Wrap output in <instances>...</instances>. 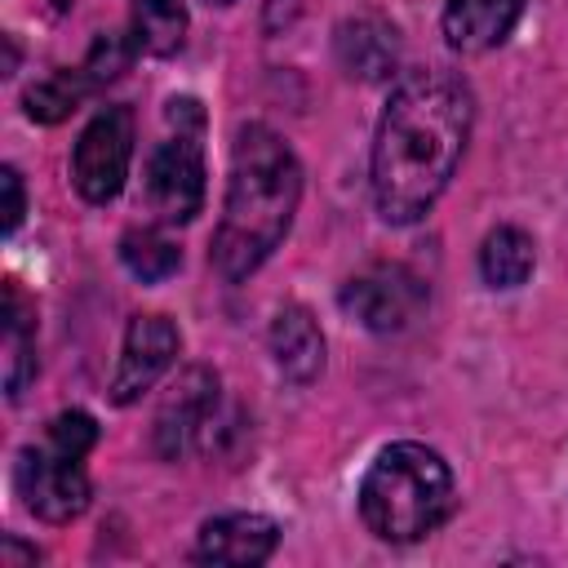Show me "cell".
I'll use <instances>...</instances> for the list:
<instances>
[{"label":"cell","instance_id":"obj_21","mask_svg":"<svg viewBox=\"0 0 568 568\" xmlns=\"http://www.w3.org/2000/svg\"><path fill=\"white\" fill-rule=\"evenodd\" d=\"M67 4H71V0H53V9H67Z\"/></svg>","mask_w":568,"mask_h":568},{"label":"cell","instance_id":"obj_15","mask_svg":"<svg viewBox=\"0 0 568 568\" xmlns=\"http://www.w3.org/2000/svg\"><path fill=\"white\" fill-rule=\"evenodd\" d=\"M537 266V244L519 226H497L479 244V275L488 288H519Z\"/></svg>","mask_w":568,"mask_h":568},{"label":"cell","instance_id":"obj_22","mask_svg":"<svg viewBox=\"0 0 568 568\" xmlns=\"http://www.w3.org/2000/svg\"><path fill=\"white\" fill-rule=\"evenodd\" d=\"M204 4H235V0H204Z\"/></svg>","mask_w":568,"mask_h":568},{"label":"cell","instance_id":"obj_11","mask_svg":"<svg viewBox=\"0 0 568 568\" xmlns=\"http://www.w3.org/2000/svg\"><path fill=\"white\" fill-rule=\"evenodd\" d=\"M280 541V524L266 515H217L200 528L195 555L204 564H226V568H253L262 559H271Z\"/></svg>","mask_w":568,"mask_h":568},{"label":"cell","instance_id":"obj_2","mask_svg":"<svg viewBox=\"0 0 568 568\" xmlns=\"http://www.w3.org/2000/svg\"><path fill=\"white\" fill-rule=\"evenodd\" d=\"M302 200V164L293 146L266 129L244 124L231 146V178L222 200V222L213 231V271L226 284L248 280L288 235Z\"/></svg>","mask_w":568,"mask_h":568},{"label":"cell","instance_id":"obj_6","mask_svg":"<svg viewBox=\"0 0 568 568\" xmlns=\"http://www.w3.org/2000/svg\"><path fill=\"white\" fill-rule=\"evenodd\" d=\"M337 302L355 324H364L368 333L390 337V333H404L426 311L430 288L404 262H373V266H364L359 275H351L342 284Z\"/></svg>","mask_w":568,"mask_h":568},{"label":"cell","instance_id":"obj_10","mask_svg":"<svg viewBox=\"0 0 568 568\" xmlns=\"http://www.w3.org/2000/svg\"><path fill=\"white\" fill-rule=\"evenodd\" d=\"M399 49H404L399 44V31L382 13H355V18L337 22V31H333L337 67L351 80H364V84L390 80L399 71Z\"/></svg>","mask_w":568,"mask_h":568},{"label":"cell","instance_id":"obj_19","mask_svg":"<svg viewBox=\"0 0 568 568\" xmlns=\"http://www.w3.org/2000/svg\"><path fill=\"white\" fill-rule=\"evenodd\" d=\"M0 186H4V235H13V231H18V222H22V213H27L22 178H18V169H13V164H4V169H0Z\"/></svg>","mask_w":568,"mask_h":568},{"label":"cell","instance_id":"obj_13","mask_svg":"<svg viewBox=\"0 0 568 568\" xmlns=\"http://www.w3.org/2000/svg\"><path fill=\"white\" fill-rule=\"evenodd\" d=\"M524 13V0H444V36L457 53L497 49Z\"/></svg>","mask_w":568,"mask_h":568},{"label":"cell","instance_id":"obj_14","mask_svg":"<svg viewBox=\"0 0 568 568\" xmlns=\"http://www.w3.org/2000/svg\"><path fill=\"white\" fill-rule=\"evenodd\" d=\"M31 377H36V306L9 280L4 284V390L9 399H18Z\"/></svg>","mask_w":568,"mask_h":568},{"label":"cell","instance_id":"obj_16","mask_svg":"<svg viewBox=\"0 0 568 568\" xmlns=\"http://www.w3.org/2000/svg\"><path fill=\"white\" fill-rule=\"evenodd\" d=\"M186 36V9L182 0H133V44L138 53L169 58L182 49Z\"/></svg>","mask_w":568,"mask_h":568},{"label":"cell","instance_id":"obj_12","mask_svg":"<svg viewBox=\"0 0 568 568\" xmlns=\"http://www.w3.org/2000/svg\"><path fill=\"white\" fill-rule=\"evenodd\" d=\"M271 355L280 364V373L293 386H311L324 373V333L315 324V315L297 302L280 306L271 320Z\"/></svg>","mask_w":568,"mask_h":568},{"label":"cell","instance_id":"obj_20","mask_svg":"<svg viewBox=\"0 0 568 568\" xmlns=\"http://www.w3.org/2000/svg\"><path fill=\"white\" fill-rule=\"evenodd\" d=\"M36 559H40L36 546H22L18 537H4L0 541V568H18V564H36Z\"/></svg>","mask_w":568,"mask_h":568},{"label":"cell","instance_id":"obj_1","mask_svg":"<svg viewBox=\"0 0 568 568\" xmlns=\"http://www.w3.org/2000/svg\"><path fill=\"white\" fill-rule=\"evenodd\" d=\"M475 98L448 67H422L395 80L373 133V204L390 226L422 222L453 182L470 142Z\"/></svg>","mask_w":568,"mask_h":568},{"label":"cell","instance_id":"obj_7","mask_svg":"<svg viewBox=\"0 0 568 568\" xmlns=\"http://www.w3.org/2000/svg\"><path fill=\"white\" fill-rule=\"evenodd\" d=\"M133 164V111L102 106L71 151V182L89 204H106L120 195Z\"/></svg>","mask_w":568,"mask_h":568},{"label":"cell","instance_id":"obj_9","mask_svg":"<svg viewBox=\"0 0 568 568\" xmlns=\"http://www.w3.org/2000/svg\"><path fill=\"white\" fill-rule=\"evenodd\" d=\"M178 328L164 315H133L124 328V346L111 373V399L115 404H133L142 399V390H151L160 382V373L178 359Z\"/></svg>","mask_w":568,"mask_h":568},{"label":"cell","instance_id":"obj_17","mask_svg":"<svg viewBox=\"0 0 568 568\" xmlns=\"http://www.w3.org/2000/svg\"><path fill=\"white\" fill-rule=\"evenodd\" d=\"M120 262H124L138 280L160 284V280H169V275L182 266V253H178V244L164 240L155 226H142V231H124V235H120Z\"/></svg>","mask_w":568,"mask_h":568},{"label":"cell","instance_id":"obj_4","mask_svg":"<svg viewBox=\"0 0 568 568\" xmlns=\"http://www.w3.org/2000/svg\"><path fill=\"white\" fill-rule=\"evenodd\" d=\"M98 444V422L80 408L58 413L40 444H27L13 462V488L22 506L44 524H71L89 506L84 457Z\"/></svg>","mask_w":568,"mask_h":568},{"label":"cell","instance_id":"obj_3","mask_svg":"<svg viewBox=\"0 0 568 568\" xmlns=\"http://www.w3.org/2000/svg\"><path fill=\"white\" fill-rule=\"evenodd\" d=\"M457 506L448 462L426 444H386L359 484V519L373 537L408 546L435 532Z\"/></svg>","mask_w":568,"mask_h":568},{"label":"cell","instance_id":"obj_8","mask_svg":"<svg viewBox=\"0 0 568 568\" xmlns=\"http://www.w3.org/2000/svg\"><path fill=\"white\" fill-rule=\"evenodd\" d=\"M213 417H217V373L204 364H191L155 408V430H151L155 453L164 462H182L204 444Z\"/></svg>","mask_w":568,"mask_h":568},{"label":"cell","instance_id":"obj_5","mask_svg":"<svg viewBox=\"0 0 568 568\" xmlns=\"http://www.w3.org/2000/svg\"><path fill=\"white\" fill-rule=\"evenodd\" d=\"M169 138L146 155L142 209L155 226H182L204 204V106L195 98H169Z\"/></svg>","mask_w":568,"mask_h":568},{"label":"cell","instance_id":"obj_18","mask_svg":"<svg viewBox=\"0 0 568 568\" xmlns=\"http://www.w3.org/2000/svg\"><path fill=\"white\" fill-rule=\"evenodd\" d=\"M89 89H93V80L80 67L75 71H53L49 80H40V84L27 89V115L40 120V124H58V120H67L80 106V98Z\"/></svg>","mask_w":568,"mask_h":568}]
</instances>
